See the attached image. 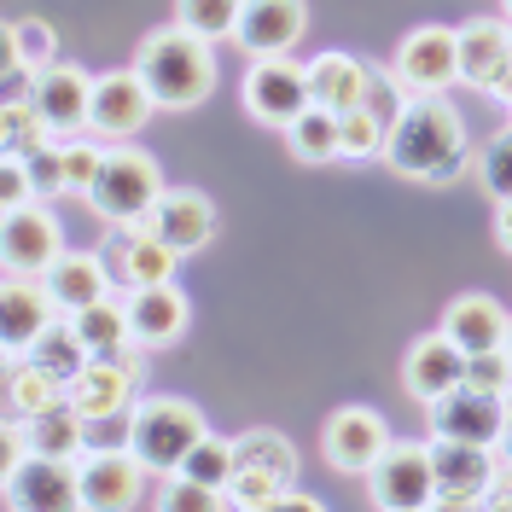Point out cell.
<instances>
[{
  "label": "cell",
  "mask_w": 512,
  "mask_h": 512,
  "mask_svg": "<svg viewBox=\"0 0 512 512\" xmlns=\"http://www.w3.org/2000/svg\"><path fill=\"white\" fill-rule=\"evenodd\" d=\"M384 163L414 187H448L454 175H466L472 140L448 94H414L402 105V117L384 128Z\"/></svg>",
  "instance_id": "obj_1"
},
{
  "label": "cell",
  "mask_w": 512,
  "mask_h": 512,
  "mask_svg": "<svg viewBox=\"0 0 512 512\" xmlns=\"http://www.w3.org/2000/svg\"><path fill=\"white\" fill-rule=\"evenodd\" d=\"M134 70L152 88L158 111H192L216 94V41L181 30V24L152 30L134 47Z\"/></svg>",
  "instance_id": "obj_2"
},
{
  "label": "cell",
  "mask_w": 512,
  "mask_h": 512,
  "mask_svg": "<svg viewBox=\"0 0 512 512\" xmlns=\"http://www.w3.org/2000/svg\"><path fill=\"white\" fill-rule=\"evenodd\" d=\"M158 198H163L158 158L140 152L134 140H111L105 163H99V181L88 187V210L105 227H128V222H146Z\"/></svg>",
  "instance_id": "obj_3"
},
{
  "label": "cell",
  "mask_w": 512,
  "mask_h": 512,
  "mask_svg": "<svg viewBox=\"0 0 512 512\" xmlns=\"http://www.w3.org/2000/svg\"><path fill=\"white\" fill-rule=\"evenodd\" d=\"M204 431H210L204 414H198L192 402H181V396H146V402H134V414H128V448H134L140 466L158 472V478L181 472V460L192 454V443H198Z\"/></svg>",
  "instance_id": "obj_4"
},
{
  "label": "cell",
  "mask_w": 512,
  "mask_h": 512,
  "mask_svg": "<svg viewBox=\"0 0 512 512\" xmlns=\"http://www.w3.org/2000/svg\"><path fill=\"white\" fill-rule=\"evenodd\" d=\"M297 483V443L280 431H245L233 437V483H227V507L239 512H268V501Z\"/></svg>",
  "instance_id": "obj_5"
},
{
  "label": "cell",
  "mask_w": 512,
  "mask_h": 512,
  "mask_svg": "<svg viewBox=\"0 0 512 512\" xmlns=\"http://www.w3.org/2000/svg\"><path fill=\"white\" fill-rule=\"evenodd\" d=\"M146 355L152 350H140V344L88 355V367L70 379V402L94 419V425H105V419H128L134 414V396H140V379H146Z\"/></svg>",
  "instance_id": "obj_6"
},
{
  "label": "cell",
  "mask_w": 512,
  "mask_h": 512,
  "mask_svg": "<svg viewBox=\"0 0 512 512\" xmlns=\"http://www.w3.org/2000/svg\"><path fill=\"white\" fill-rule=\"evenodd\" d=\"M367 501L379 512H431L437 507V466L431 443H390L367 472Z\"/></svg>",
  "instance_id": "obj_7"
},
{
  "label": "cell",
  "mask_w": 512,
  "mask_h": 512,
  "mask_svg": "<svg viewBox=\"0 0 512 512\" xmlns=\"http://www.w3.org/2000/svg\"><path fill=\"white\" fill-rule=\"evenodd\" d=\"M239 99H245V111H251L262 128H280L286 134L315 99H309V64L286 59H251L245 70V82H239Z\"/></svg>",
  "instance_id": "obj_8"
},
{
  "label": "cell",
  "mask_w": 512,
  "mask_h": 512,
  "mask_svg": "<svg viewBox=\"0 0 512 512\" xmlns=\"http://www.w3.org/2000/svg\"><path fill=\"white\" fill-rule=\"evenodd\" d=\"M99 256H105L111 286H117V291L163 286V280H175V268H181V251H175V245H169L152 222L111 227V239L99 245Z\"/></svg>",
  "instance_id": "obj_9"
},
{
  "label": "cell",
  "mask_w": 512,
  "mask_h": 512,
  "mask_svg": "<svg viewBox=\"0 0 512 512\" xmlns=\"http://www.w3.org/2000/svg\"><path fill=\"white\" fill-rule=\"evenodd\" d=\"M390 70L408 94H448L460 82V35L448 24H419L396 41Z\"/></svg>",
  "instance_id": "obj_10"
},
{
  "label": "cell",
  "mask_w": 512,
  "mask_h": 512,
  "mask_svg": "<svg viewBox=\"0 0 512 512\" xmlns=\"http://www.w3.org/2000/svg\"><path fill=\"white\" fill-rule=\"evenodd\" d=\"M431 466H437V507L466 512L489 507V483L501 472L489 443H454V437H431Z\"/></svg>",
  "instance_id": "obj_11"
},
{
  "label": "cell",
  "mask_w": 512,
  "mask_h": 512,
  "mask_svg": "<svg viewBox=\"0 0 512 512\" xmlns=\"http://www.w3.org/2000/svg\"><path fill=\"white\" fill-rule=\"evenodd\" d=\"M59 251H64V227L47 210V198H30V204L0 216V262H6V274H35L41 280Z\"/></svg>",
  "instance_id": "obj_12"
},
{
  "label": "cell",
  "mask_w": 512,
  "mask_h": 512,
  "mask_svg": "<svg viewBox=\"0 0 512 512\" xmlns=\"http://www.w3.org/2000/svg\"><path fill=\"white\" fill-rule=\"evenodd\" d=\"M396 443L390 425L373 408H338V414L320 425V454L338 478H367L379 466V454Z\"/></svg>",
  "instance_id": "obj_13"
},
{
  "label": "cell",
  "mask_w": 512,
  "mask_h": 512,
  "mask_svg": "<svg viewBox=\"0 0 512 512\" xmlns=\"http://www.w3.org/2000/svg\"><path fill=\"white\" fill-rule=\"evenodd\" d=\"M152 111H158V99L140 82L134 64H128V70H105V76H94L88 134H99V140H134L140 128L152 123Z\"/></svg>",
  "instance_id": "obj_14"
},
{
  "label": "cell",
  "mask_w": 512,
  "mask_h": 512,
  "mask_svg": "<svg viewBox=\"0 0 512 512\" xmlns=\"http://www.w3.org/2000/svg\"><path fill=\"white\" fill-rule=\"evenodd\" d=\"M76 472H82V507L88 512H128L140 501V489H146V466H140V454L128 443L88 448L76 460Z\"/></svg>",
  "instance_id": "obj_15"
},
{
  "label": "cell",
  "mask_w": 512,
  "mask_h": 512,
  "mask_svg": "<svg viewBox=\"0 0 512 512\" xmlns=\"http://www.w3.org/2000/svg\"><path fill=\"white\" fill-rule=\"evenodd\" d=\"M6 507H30V512H70L82 507V472H76V460H53V454H35L18 466V472H6Z\"/></svg>",
  "instance_id": "obj_16"
},
{
  "label": "cell",
  "mask_w": 512,
  "mask_h": 512,
  "mask_svg": "<svg viewBox=\"0 0 512 512\" xmlns=\"http://www.w3.org/2000/svg\"><path fill=\"white\" fill-rule=\"evenodd\" d=\"M303 30H309V6L303 0H245L233 47L245 59H286L303 41Z\"/></svg>",
  "instance_id": "obj_17"
},
{
  "label": "cell",
  "mask_w": 512,
  "mask_h": 512,
  "mask_svg": "<svg viewBox=\"0 0 512 512\" xmlns=\"http://www.w3.org/2000/svg\"><path fill=\"white\" fill-rule=\"evenodd\" d=\"M460 384H466V350L448 338L443 326L408 344V355H402V390L414 396L419 408H431L437 396L460 390Z\"/></svg>",
  "instance_id": "obj_18"
},
{
  "label": "cell",
  "mask_w": 512,
  "mask_h": 512,
  "mask_svg": "<svg viewBox=\"0 0 512 512\" xmlns=\"http://www.w3.org/2000/svg\"><path fill=\"white\" fill-rule=\"evenodd\" d=\"M425 425H431V437H454V443H501L507 437V408H501V396H483V390H448L437 396L431 408H425Z\"/></svg>",
  "instance_id": "obj_19"
},
{
  "label": "cell",
  "mask_w": 512,
  "mask_h": 512,
  "mask_svg": "<svg viewBox=\"0 0 512 512\" xmlns=\"http://www.w3.org/2000/svg\"><path fill=\"white\" fill-rule=\"evenodd\" d=\"M35 111L53 123V134H88V105H94V76L82 64H64L53 59L41 76H35Z\"/></svg>",
  "instance_id": "obj_20"
},
{
  "label": "cell",
  "mask_w": 512,
  "mask_h": 512,
  "mask_svg": "<svg viewBox=\"0 0 512 512\" xmlns=\"http://www.w3.org/2000/svg\"><path fill=\"white\" fill-rule=\"evenodd\" d=\"M187 320H192V297L175 280L128 291V332H134L140 350H169L187 332Z\"/></svg>",
  "instance_id": "obj_21"
},
{
  "label": "cell",
  "mask_w": 512,
  "mask_h": 512,
  "mask_svg": "<svg viewBox=\"0 0 512 512\" xmlns=\"http://www.w3.org/2000/svg\"><path fill=\"white\" fill-rule=\"evenodd\" d=\"M59 320L53 309V297L47 286L35 280V274H6V286H0V338H6V361L12 355H30V344Z\"/></svg>",
  "instance_id": "obj_22"
},
{
  "label": "cell",
  "mask_w": 512,
  "mask_h": 512,
  "mask_svg": "<svg viewBox=\"0 0 512 512\" xmlns=\"http://www.w3.org/2000/svg\"><path fill=\"white\" fill-rule=\"evenodd\" d=\"M454 35H460V82L489 94L512 70V18H466Z\"/></svg>",
  "instance_id": "obj_23"
},
{
  "label": "cell",
  "mask_w": 512,
  "mask_h": 512,
  "mask_svg": "<svg viewBox=\"0 0 512 512\" xmlns=\"http://www.w3.org/2000/svg\"><path fill=\"white\" fill-rule=\"evenodd\" d=\"M41 286L53 297V309L59 315H76V309H88L99 297H111V268H105V256L99 251H59L47 262V274H41Z\"/></svg>",
  "instance_id": "obj_24"
},
{
  "label": "cell",
  "mask_w": 512,
  "mask_h": 512,
  "mask_svg": "<svg viewBox=\"0 0 512 512\" xmlns=\"http://www.w3.org/2000/svg\"><path fill=\"white\" fill-rule=\"evenodd\" d=\"M146 222L158 227L181 256H192V251H204V245L216 239V204H210L198 187H163V198L152 204Z\"/></svg>",
  "instance_id": "obj_25"
},
{
  "label": "cell",
  "mask_w": 512,
  "mask_h": 512,
  "mask_svg": "<svg viewBox=\"0 0 512 512\" xmlns=\"http://www.w3.org/2000/svg\"><path fill=\"white\" fill-rule=\"evenodd\" d=\"M507 320L512 315L489 297V291H460L443 309V332L466 355H478V350H501V344H507Z\"/></svg>",
  "instance_id": "obj_26"
},
{
  "label": "cell",
  "mask_w": 512,
  "mask_h": 512,
  "mask_svg": "<svg viewBox=\"0 0 512 512\" xmlns=\"http://www.w3.org/2000/svg\"><path fill=\"white\" fill-rule=\"evenodd\" d=\"M24 437H30L35 454H53V460H82L88 454V437H94V419L82 414L70 396L64 402H53V408H41V414L24 419Z\"/></svg>",
  "instance_id": "obj_27"
},
{
  "label": "cell",
  "mask_w": 512,
  "mask_h": 512,
  "mask_svg": "<svg viewBox=\"0 0 512 512\" xmlns=\"http://www.w3.org/2000/svg\"><path fill=\"white\" fill-rule=\"evenodd\" d=\"M367 94V64L350 59V53H315L309 59V99L326 105V111H355Z\"/></svg>",
  "instance_id": "obj_28"
},
{
  "label": "cell",
  "mask_w": 512,
  "mask_h": 512,
  "mask_svg": "<svg viewBox=\"0 0 512 512\" xmlns=\"http://www.w3.org/2000/svg\"><path fill=\"white\" fill-rule=\"evenodd\" d=\"M88 355H94V350L82 344L76 320H70V315H59V320H53V326H47V332H41V338L30 344V355H24V361H35L41 373H53L59 384H70L76 373H82V367H88Z\"/></svg>",
  "instance_id": "obj_29"
},
{
  "label": "cell",
  "mask_w": 512,
  "mask_h": 512,
  "mask_svg": "<svg viewBox=\"0 0 512 512\" xmlns=\"http://www.w3.org/2000/svg\"><path fill=\"white\" fill-rule=\"evenodd\" d=\"M64 396H70V384H59L53 373H41L35 361H24V355L6 361V414L12 419H30V414H41V408L64 402Z\"/></svg>",
  "instance_id": "obj_30"
},
{
  "label": "cell",
  "mask_w": 512,
  "mask_h": 512,
  "mask_svg": "<svg viewBox=\"0 0 512 512\" xmlns=\"http://www.w3.org/2000/svg\"><path fill=\"white\" fill-rule=\"evenodd\" d=\"M70 320H76L82 344H88L94 355L134 344V332H128V291H111V297H99V303H88V309H76Z\"/></svg>",
  "instance_id": "obj_31"
},
{
  "label": "cell",
  "mask_w": 512,
  "mask_h": 512,
  "mask_svg": "<svg viewBox=\"0 0 512 512\" xmlns=\"http://www.w3.org/2000/svg\"><path fill=\"white\" fill-rule=\"evenodd\" d=\"M286 152L297 163H338V111L309 105V111L286 128Z\"/></svg>",
  "instance_id": "obj_32"
},
{
  "label": "cell",
  "mask_w": 512,
  "mask_h": 512,
  "mask_svg": "<svg viewBox=\"0 0 512 512\" xmlns=\"http://www.w3.org/2000/svg\"><path fill=\"white\" fill-rule=\"evenodd\" d=\"M239 12H245V0H175V24L204 41H233Z\"/></svg>",
  "instance_id": "obj_33"
},
{
  "label": "cell",
  "mask_w": 512,
  "mask_h": 512,
  "mask_svg": "<svg viewBox=\"0 0 512 512\" xmlns=\"http://www.w3.org/2000/svg\"><path fill=\"white\" fill-rule=\"evenodd\" d=\"M47 140H59V134H53V123L35 111L30 99L0 111V146H6V158H30V152H41Z\"/></svg>",
  "instance_id": "obj_34"
},
{
  "label": "cell",
  "mask_w": 512,
  "mask_h": 512,
  "mask_svg": "<svg viewBox=\"0 0 512 512\" xmlns=\"http://www.w3.org/2000/svg\"><path fill=\"white\" fill-rule=\"evenodd\" d=\"M338 158H350V163L384 158V123L367 111V105L338 111Z\"/></svg>",
  "instance_id": "obj_35"
},
{
  "label": "cell",
  "mask_w": 512,
  "mask_h": 512,
  "mask_svg": "<svg viewBox=\"0 0 512 512\" xmlns=\"http://www.w3.org/2000/svg\"><path fill=\"white\" fill-rule=\"evenodd\" d=\"M472 169H478L483 192L495 198V204H507L512 198V123L501 128V134H489L478 146V158H472Z\"/></svg>",
  "instance_id": "obj_36"
},
{
  "label": "cell",
  "mask_w": 512,
  "mask_h": 512,
  "mask_svg": "<svg viewBox=\"0 0 512 512\" xmlns=\"http://www.w3.org/2000/svg\"><path fill=\"white\" fill-rule=\"evenodd\" d=\"M181 472L198 483H210V489H227L233 483V437H216V431H204L192 454L181 460Z\"/></svg>",
  "instance_id": "obj_37"
},
{
  "label": "cell",
  "mask_w": 512,
  "mask_h": 512,
  "mask_svg": "<svg viewBox=\"0 0 512 512\" xmlns=\"http://www.w3.org/2000/svg\"><path fill=\"white\" fill-rule=\"evenodd\" d=\"M0 41H12V47H18V59L35 64V70H47V64L59 59V35H53L47 18H6Z\"/></svg>",
  "instance_id": "obj_38"
},
{
  "label": "cell",
  "mask_w": 512,
  "mask_h": 512,
  "mask_svg": "<svg viewBox=\"0 0 512 512\" xmlns=\"http://www.w3.org/2000/svg\"><path fill=\"white\" fill-rule=\"evenodd\" d=\"M158 507L163 512H222L227 507V489H210V483L187 478V472H169L158 489Z\"/></svg>",
  "instance_id": "obj_39"
},
{
  "label": "cell",
  "mask_w": 512,
  "mask_h": 512,
  "mask_svg": "<svg viewBox=\"0 0 512 512\" xmlns=\"http://www.w3.org/2000/svg\"><path fill=\"white\" fill-rule=\"evenodd\" d=\"M408 99H414V94L396 82V70H390V64H367V94H361V105H367L384 128L402 117V105H408Z\"/></svg>",
  "instance_id": "obj_40"
},
{
  "label": "cell",
  "mask_w": 512,
  "mask_h": 512,
  "mask_svg": "<svg viewBox=\"0 0 512 512\" xmlns=\"http://www.w3.org/2000/svg\"><path fill=\"white\" fill-rule=\"evenodd\" d=\"M466 390H483V396H501L507 402V390H512V350L507 344L466 355Z\"/></svg>",
  "instance_id": "obj_41"
},
{
  "label": "cell",
  "mask_w": 512,
  "mask_h": 512,
  "mask_svg": "<svg viewBox=\"0 0 512 512\" xmlns=\"http://www.w3.org/2000/svg\"><path fill=\"white\" fill-rule=\"evenodd\" d=\"M99 163H105V146L99 134H64V169H70V192H82L99 181Z\"/></svg>",
  "instance_id": "obj_42"
},
{
  "label": "cell",
  "mask_w": 512,
  "mask_h": 512,
  "mask_svg": "<svg viewBox=\"0 0 512 512\" xmlns=\"http://www.w3.org/2000/svg\"><path fill=\"white\" fill-rule=\"evenodd\" d=\"M30 181H35V198H59L70 192V169H64V140H47L41 152H30Z\"/></svg>",
  "instance_id": "obj_43"
},
{
  "label": "cell",
  "mask_w": 512,
  "mask_h": 512,
  "mask_svg": "<svg viewBox=\"0 0 512 512\" xmlns=\"http://www.w3.org/2000/svg\"><path fill=\"white\" fill-rule=\"evenodd\" d=\"M35 198V181H30V163L24 158H6L0 163V210H18Z\"/></svg>",
  "instance_id": "obj_44"
},
{
  "label": "cell",
  "mask_w": 512,
  "mask_h": 512,
  "mask_svg": "<svg viewBox=\"0 0 512 512\" xmlns=\"http://www.w3.org/2000/svg\"><path fill=\"white\" fill-rule=\"evenodd\" d=\"M268 512H320L315 495H303V489H280L274 501H268Z\"/></svg>",
  "instance_id": "obj_45"
},
{
  "label": "cell",
  "mask_w": 512,
  "mask_h": 512,
  "mask_svg": "<svg viewBox=\"0 0 512 512\" xmlns=\"http://www.w3.org/2000/svg\"><path fill=\"white\" fill-rule=\"evenodd\" d=\"M489 507L512 512V460H501V472H495V483H489Z\"/></svg>",
  "instance_id": "obj_46"
},
{
  "label": "cell",
  "mask_w": 512,
  "mask_h": 512,
  "mask_svg": "<svg viewBox=\"0 0 512 512\" xmlns=\"http://www.w3.org/2000/svg\"><path fill=\"white\" fill-rule=\"evenodd\" d=\"M495 245L512 256V198L507 204H495Z\"/></svg>",
  "instance_id": "obj_47"
},
{
  "label": "cell",
  "mask_w": 512,
  "mask_h": 512,
  "mask_svg": "<svg viewBox=\"0 0 512 512\" xmlns=\"http://www.w3.org/2000/svg\"><path fill=\"white\" fill-rule=\"evenodd\" d=\"M483 99H495V105H507V111H512V70H507V76H501V82H495Z\"/></svg>",
  "instance_id": "obj_48"
},
{
  "label": "cell",
  "mask_w": 512,
  "mask_h": 512,
  "mask_svg": "<svg viewBox=\"0 0 512 512\" xmlns=\"http://www.w3.org/2000/svg\"><path fill=\"white\" fill-rule=\"evenodd\" d=\"M495 448H501V460H512V431H507V437H501Z\"/></svg>",
  "instance_id": "obj_49"
},
{
  "label": "cell",
  "mask_w": 512,
  "mask_h": 512,
  "mask_svg": "<svg viewBox=\"0 0 512 512\" xmlns=\"http://www.w3.org/2000/svg\"><path fill=\"white\" fill-rule=\"evenodd\" d=\"M501 18H512V0H501Z\"/></svg>",
  "instance_id": "obj_50"
},
{
  "label": "cell",
  "mask_w": 512,
  "mask_h": 512,
  "mask_svg": "<svg viewBox=\"0 0 512 512\" xmlns=\"http://www.w3.org/2000/svg\"><path fill=\"white\" fill-rule=\"evenodd\" d=\"M507 350H512V320H507Z\"/></svg>",
  "instance_id": "obj_51"
}]
</instances>
